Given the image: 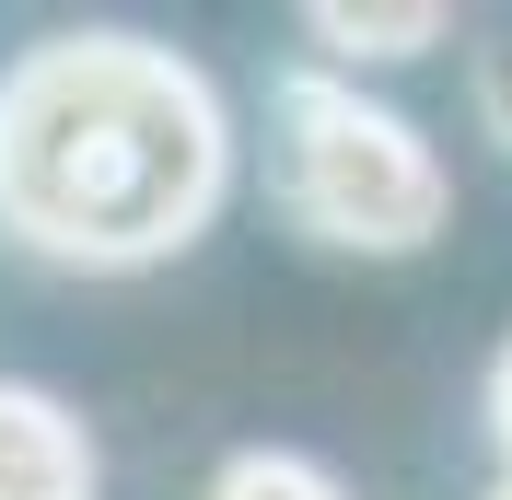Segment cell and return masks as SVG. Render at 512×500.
<instances>
[{
  "label": "cell",
  "mask_w": 512,
  "mask_h": 500,
  "mask_svg": "<svg viewBox=\"0 0 512 500\" xmlns=\"http://www.w3.org/2000/svg\"><path fill=\"white\" fill-rule=\"evenodd\" d=\"M233 198L210 70L152 35H47L0 70V233L47 268H163Z\"/></svg>",
  "instance_id": "cell-1"
},
{
  "label": "cell",
  "mask_w": 512,
  "mask_h": 500,
  "mask_svg": "<svg viewBox=\"0 0 512 500\" xmlns=\"http://www.w3.org/2000/svg\"><path fill=\"white\" fill-rule=\"evenodd\" d=\"M268 152H280V198L303 233L350 256H408L443 233L454 210V175L443 152L419 140L396 105H373L361 82L338 70H291L280 94H268Z\"/></svg>",
  "instance_id": "cell-2"
},
{
  "label": "cell",
  "mask_w": 512,
  "mask_h": 500,
  "mask_svg": "<svg viewBox=\"0 0 512 500\" xmlns=\"http://www.w3.org/2000/svg\"><path fill=\"white\" fill-rule=\"evenodd\" d=\"M0 500H94V442L47 384H0Z\"/></svg>",
  "instance_id": "cell-3"
},
{
  "label": "cell",
  "mask_w": 512,
  "mask_h": 500,
  "mask_svg": "<svg viewBox=\"0 0 512 500\" xmlns=\"http://www.w3.org/2000/svg\"><path fill=\"white\" fill-rule=\"evenodd\" d=\"M303 35H315L326 59H419V47H443V0H408V12H350V0H315L303 12Z\"/></svg>",
  "instance_id": "cell-4"
},
{
  "label": "cell",
  "mask_w": 512,
  "mask_h": 500,
  "mask_svg": "<svg viewBox=\"0 0 512 500\" xmlns=\"http://www.w3.org/2000/svg\"><path fill=\"white\" fill-rule=\"evenodd\" d=\"M210 500H350V489H338L315 454H280V442H256V454H233V466L210 477Z\"/></svg>",
  "instance_id": "cell-5"
},
{
  "label": "cell",
  "mask_w": 512,
  "mask_h": 500,
  "mask_svg": "<svg viewBox=\"0 0 512 500\" xmlns=\"http://www.w3.org/2000/svg\"><path fill=\"white\" fill-rule=\"evenodd\" d=\"M489 128H501V140H512V47H501V59H489Z\"/></svg>",
  "instance_id": "cell-6"
},
{
  "label": "cell",
  "mask_w": 512,
  "mask_h": 500,
  "mask_svg": "<svg viewBox=\"0 0 512 500\" xmlns=\"http://www.w3.org/2000/svg\"><path fill=\"white\" fill-rule=\"evenodd\" d=\"M489 419H501V454H512V349H501V373H489Z\"/></svg>",
  "instance_id": "cell-7"
},
{
  "label": "cell",
  "mask_w": 512,
  "mask_h": 500,
  "mask_svg": "<svg viewBox=\"0 0 512 500\" xmlns=\"http://www.w3.org/2000/svg\"><path fill=\"white\" fill-rule=\"evenodd\" d=\"M489 500H512V477H501V489H489Z\"/></svg>",
  "instance_id": "cell-8"
}]
</instances>
